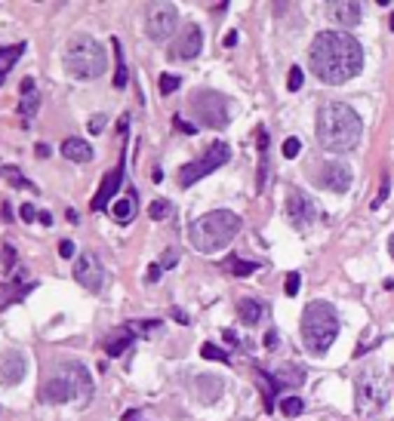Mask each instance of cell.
<instances>
[{
    "mask_svg": "<svg viewBox=\"0 0 394 421\" xmlns=\"http://www.w3.org/2000/svg\"><path fill=\"white\" fill-rule=\"evenodd\" d=\"M105 127H108V114H92L90 123H87V129L92 132V136H99V132H102Z\"/></svg>",
    "mask_w": 394,
    "mask_h": 421,
    "instance_id": "cell-38",
    "label": "cell"
},
{
    "mask_svg": "<svg viewBox=\"0 0 394 421\" xmlns=\"http://www.w3.org/2000/svg\"><path fill=\"white\" fill-rule=\"evenodd\" d=\"M59 255H62V259H71V255H74V243H71V240H62V243H59Z\"/></svg>",
    "mask_w": 394,
    "mask_h": 421,
    "instance_id": "cell-44",
    "label": "cell"
},
{
    "mask_svg": "<svg viewBox=\"0 0 394 421\" xmlns=\"http://www.w3.org/2000/svg\"><path fill=\"white\" fill-rule=\"evenodd\" d=\"M74 280L90 292H99L105 283V268L92 252H80L74 259Z\"/></svg>",
    "mask_w": 394,
    "mask_h": 421,
    "instance_id": "cell-11",
    "label": "cell"
},
{
    "mask_svg": "<svg viewBox=\"0 0 394 421\" xmlns=\"http://www.w3.org/2000/svg\"><path fill=\"white\" fill-rule=\"evenodd\" d=\"M123 421H142V412H139V409H129V412H123Z\"/></svg>",
    "mask_w": 394,
    "mask_h": 421,
    "instance_id": "cell-47",
    "label": "cell"
},
{
    "mask_svg": "<svg viewBox=\"0 0 394 421\" xmlns=\"http://www.w3.org/2000/svg\"><path fill=\"white\" fill-rule=\"evenodd\" d=\"M173 123H176V129H182V132H188V136H191V132H197V127H195V123H188V120H182V117H173Z\"/></svg>",
    "mask_w": 394,
    "mask_h": 421,
    "instance_id": "cell-43",
    "label": "cell"
},
{
    "mask_svg": "<svg viewBox=\"0 0 394 421\" xmlns=\"http://www.w3.org/2000/svg\"><path fill=\"white\" fill-rule=\"evenodd\" d=\"M0 176H3V178H10V182L15 185V188H28V191H34V185H31L28 178L22 176L15 166H10V163H6V166H0Z\"/></svg>",
    "mask_w": 394,
    "mask_h": 421,
    "instance_id": "cell-30",
    "label": "cell"
},
{
    "mask_svg": "<svg viewBox=\"0 0 394 421\" xmlns=\"http://www.w3.org/2000/svg\"><path fill=\"white\" fill-rule=\"evenodd\" d=\"M237 317H241V323L246 326H256L262 317H265V305L256 299H241L237 301Z\"/></svg>",
    "mask_w": 394,
    "mask_h": 421,
    "instance_id": "cell-24",
    "label": "cell"
},
{
    "mask_svg": "<svg viewBox=\"0 0 394 421\" xmlns=\"http://www.w3.org/2000/svg\"><path fill=\"white\" fill-rule=\"evenodd\" d=\"M129 345H133V332L123 326V329H114L108 338L102 341V348H105V354L108 357H123L129 350Z\"/></svg>",
    "mask_w": 394,
    "mask_h": 421,
    "instance_id": "cell-23",
    "label": "cell"
},
{
    "mask_svg": "<svg viewBox=\"0 0 394 421\" xmlns=\"http://www.w3.org/2000/svg\"><path fill=\"white\" fill-rule=\"evenodd\" d=\"M200 357H204V360H219V363H228V360H231L225 350L216 348V345H210V341H206V345L200 348Z\"/></svg>",
    "mask_w": 394,
    "mask_h": 421,
    "instance_id": "cell-34",
    "label": "cell"
},
{
    "mask_svg": "<svg viewBox=\"0 0 394 421\" xmlns=\"http://www.w3.org/2000/svg\"><path fill=\"white\" fill-rule=\"evenodd\" d=\"M241 224H244L241 215L231 213V209H213V213L197 215L195 222L188 224V243L204 255L219 252L222 246H228L231 240L237 237Z\"/></svg>",
    "mask_w": 394,
    "mask_h": 421,
    "instance_id": "cell-3",
    "label": "cell"
},
{
    "mask_svg": "<svg viewBox=\"0 0 394 421\" xmlns=\"http://www.w3.org/2000/svg\"><path fill=\"white\" fill-rule=\"evenodd\" d=\"M37 222H41V224H46V228H50V224H52V215H50V213H41V215H37Z\"/></svg>",
    "mask_w": 394,
    "mask_h": 421,
    "instance_id": "cell-51",
    "label": "cell"
},
{
    "mask_svg": "<svg viewBox=\"0 0 394 421\" xmlns=\"http://www.w3.org/2000/svg\"><path fill=\"white\" fill-rule=\"evenodd\" d=\"M19 215H22V222H37V215H41V213H37L31 204H22L19 206Z\"/></svg>",
    "mask_w": 394,
    "mask_h": 421,
    "instance_id": "cell-41",
    "label": "cell"
},
{
    "mask_svg": "<svg viewBox=\"0 0 394 421\" xmlns=\"http://www.w3.org/2000/svg\"><path fill=\"white\" fill-rule=\"evenodd\" d=\"M0 268H3V271H15V249L13 246L0 249Z\"/></svg>",
    "mask_w": 394,
    "mask_h": 421,
    "instance_id": "cell-36",
    "label": "cell"
},
{
    "mask_svg": "<svg viewBox=\"0 0 394 421\" xmlns=\"http://www.w3.org/2000/svg\"><path fill=\"white\" fill-rule=\"evenodd\" d=\"M388 25H391V28H394V13H391V15H388Z\"/></svg>",
    "mask_w": 394,
    "mask_h": 421,
    "instance_id": "cell-54",
    "label": "cell"
},
{
    "mask_svg": "<svg viewBox=\"0 0 394 421\" xmlns=\"http://www.w3.org/2000/svg\"><path fill=\"white\" fill-rule=\"evenodd\" d=\"M22 105H19V117H25V123H31L37 117V108H41V92H37L34 77H25L22 80Z\"/></svg>",
    "mask_w": 394,
    "mask_h": 421,
    "instance_id": "cell-18",
    "label": "cell"
},
{
    "mask_svg": "<svg viewBox=\"0 0 394 421\" xmlns=\"http://www.w3.org/2000/svg\"><path fill=\"white\" fill-rule=\"evenodd\" d=\"M259 268H262L259 262H246L241 255H228V259L222 262V271H228V274H234V277H250V274H256Z\"/></svg>",
    "mask_w": 394,
    "mask_h": 421,
    "instance_id": "cell-27",
    "label": "cell"
},
{
    "mask_svg": "<svg viewBox=\"0 0 394 421\" xmlns=\"http://www.w3.org/2000/svg\"><path fill=\"white\" fill-rule=\"evenodd\" d=\"M272 376H274V381H277V387H299V385L305 381V369H302V366L287 363L283 369L272 372Z\"/></svg>",
    "mask_w": 394,
    "mask_h": 421,
    "instance_id": "cell-26",
    "label": "cell"
},
{
    "mask_svg": "<svg viewBox=\"0 0 394 421\" xmlns=\"http://www.w3.org/2000/svg\"><path fill=\"white\" fill-rule=\"evenodd\" d=\"M388 249H391V255H394V234H391V240H388Z\"/></svg>",
    "mask_w": 394,
    "mask_h": 421,
    "instance_id": "cell-53",
    "label": "cell"
},
{
    "mask_svg": "<svg viewBox=\"0 0 394 421\" xmlns=\"http://www.w3.org/2000/svg\"><path fill=\"white\" fill-rule=\"evenodd\" d=\"M327 13H330V19L342 28H351L360 22V3H354V0H333V3L327 6Z\"/></svg>",
    "mask_w": 394,
    "mask_h": 421,
    "instance_id": "cell-17",
    "label": "cell"
},
{
    "mask_svg": "<svg viewBox=\"0 0 394 421\" xmlns=\"http://www.w3.org/2000/svg\"><path fill=\"white\" fill-rule=\"evenodd\" d=\"M62 62H65L68 77H74V80H96V77H102L108 71L105 43H99L90 34H74L65 43Z\"/></svg>",
    "mask_w": 394,
    "mask_h": 421,
    "instance_id": "cell-5",
    "label": "cell"
},
{
    "mask_svg": "<svg viewBox=\"0 0 394 421\" xmlns=\"http://www.w3.org/2000/svg\"><path fill=\"white\" fill-rule=\"evenodd\" d=\"M120 185H123V160H120V166L114 169V173H108L102 178V185H99V194L92 197V213H102V209L111 206V200H114V194L120 191Z\"/></svg>",
    "mask_w": 394,
    "mask_h": 421,
    "instance_id": "cell-16",
    "label": "cell"
},
{
    "mask_svg": "<svg viewBox=\"0 0 394 421\" xmlns=\"http://www.w3.org/2000/svg\"><path fill=\"white\" fill-rule=\"evenodd\" d=\"M62 157L71 160V163H90L92 160V148H90V142H83V138L71 136V138H65V142H62Z\"/></svg>",
    "mask_w": 394,
    "mask_h": 421,
    "instance_id": "cell-21",
    "label": "cell"
},
{
    "mask_svg": "<svg viewBox=\"0 0 394 421\" xmlns=\"http://www.w3.org/2000/svg\"><path fill=\"white\" fill-rule=\"evenodd\" d=\"M111 215H114V222H118V224H129V222H133V215H136V197H133V194L120 197L118 204L111 206Z\"/></svg>",
    "mask_w": 394,
    "mask_h": 421,
    "instance_id": "cell-28",
    "label": "cell"
},
{
    "mask_svg": "<svg viewBox=\"0 0 394 421\" xmlns=\"http://www.w3.org/2000/svg\"><path fill=\"white\" fill-rule=\"evenodd\" d=\"M222 338H225V341H228V345H237V335H234V332H231V329H225V332H222Z\"/></svg>",
    "mask_w": 394,
    "mask_h": 421,
    "instance_id": "cell-50",
    "label": "cell"
},
{
    "mask_svg": "<svg viewBox=\"0 0 394 421\" xmlns=\"http://www.w3.org/2000/svg\"><path fill=\"white\" fill-rule=\"evenodd\" d=\"M173 317H176V320H179V323H188V314H185V311H182V308H173Z\"/></svg>",
    "mask_w": 394,
    "mask_h": 421,
    "instance_id": "cell-49",
    "label": "cell"
},
{
    "mask_svg": "<svg viewBox=\"0 0 394 421\" xmlns=\"http://www.w3.org/2000/svg\"><path fill=\"white\" fill-rule=\"evenodd\" d=\"M25 56V43H13V46H0V83L6 80V74L13 71V65Z\"/></svg>",
    "mask_w": 394,
    "mask_h": 421,
    "instance_id": "cell-25",
    "label": "cell"
},
{
    "mask_svg": "<svg viewBox=\"0 0 394 421\" xmlns=\"http://www.w3.org/2000/svg\"><path fill=\"white\" fill-rule=\"evenodd\" d=\"M354 403L364 418L379 415L388 403V372L385 363H370L360 369L358 381H354Z\"/></svg>",
    "mask_w": 394,
    "mask_h": 421,
    "instance_id": "cell-7",
    "label": "cell"
},
{
    "mask_svg": "<svg viewBox=\"0 0 394 421\" xmlns=\"http://www.w3.org/2000/svg\"><path fill=\"white\" fill-rule=\"evenodd\" d=\"M265 348H268V350H274V348H277V332H274V329H268V332H265Z\"/></svg>",
    "mask_w": 394,
    "mask_h": 421,
    "instance_id": "cell-46",
    "label": "cell"
},
{
    "mask_svg": "<svg viewBox=\"0 0 394 421\" xmlns=\"http://www.w3.org/2000/svg\"><path fill=\"white\" fill-rule=\"evenodd\" d=\"M299 151H302V142H299L296 136H290L287 142H283V157L293 160V157H299Z\"/></svg>",
    "mask_w": 394,
    "mask_h": 421,
    "instance_id": "cell-37",
    "label": "cell"
},
{
    "mask_svg": "<svg viewBox=\"0 0 394 421\" xmlns=\"http://www.w3.org/2000/svg\"><path fill=\"white\" fill-rule=\"evenodd\" d=\"M160 274H164V268H160V264L154 262L151 268H148V283H157V280H160Z\"/></svg>",
    "mask_w": 394,
    "mask_h": 421,
    "instance_id": "cell-45",
    "label": "cell"
},
{
    "mask_svg": "<svg viewBox=\"0 0 394 421\" xmlns=\"http://www.w3.org/2000/svg\"><path fill=\"white\" fill-rule=\"evenodd\" d=\"M191 387H195V397L200 403H216L222 397V391H225L222 378H216V376H197L191 381Z\"/></svg>",
    "mask_w": 394,
    "mask_h": 421,
    "instance_id": "cell-19",
    "label": "cell"
},
{
    "mask_svg": "<svg viewBox=\"0 0 394 421\" xmlns=\"http://www.w3.org/2000/svg\"><path fill=\"white\" fill-rule=\"evenodd\" d=\"M176 25H179V6L176 3H151L148 6V19H145V31L151 41L167 43L173 37Z\"/></svg>",
    "mask_w": 394,
    "mask_h": 421,
    "instance_id": "cell-10",
    "label": "cell"
},
{
    "mask_svg": "<svg viewBox=\"0 0 394 421\" xmlns=\"http://www.w3.org/2000/svg\"><path fill=\"white\" fill-rule=\"evenodd\" d=\"M148 215L154 218V222H164V218L173 215V204H169V200H154V204L148 206Z\"/></svg>",
    "mask_w": 394,
    "mask_h": 421,
    "instance_id": "cell-32",
    "label": "cell"
},
{
    "mask_svg": "<svg viewBox=\"0 0 394 421\" xmlns=\"http://www.w3.org/2000/svg\"><path fill=\"white\" fill-rule=\"evenodd\" d=\"M41 400L50 406H62V403H77L87 406L92 400V376L83 363H65L56 376H50L41 385Z\"/></svg>",
    "mask_w": 394,
    "mask_h": 421,
    "instance_id": "cell-4",
    "label": "cell"
},
{
    "mask_svg": "<svg viewBox=\"0 0 394 421\" xmlns=\"http://www.w3.org/2000/svg\"><path fill=\"white\" fill-rule=\"evenodd\" d=\"M318 185L327 191H336V194H345L351 188V169L345 163H323L321 173H318Z\"/></svg>",
    "mask_w": 394,
    "mask_h": 421,
    "instance_id": "cell-15",
    "label": "cell"
},
{
    "mask_svg": "<svg viewBox=\"0 0 394 421\" xmlns=\"http://www.w3.org/2000/svg\"><path fill=\"white\" fill-rule=\"evenodd\" d=\"M299 283H302V277L293 271V274H287V295H299Z\"/></svg>",
    "mask_w": 394,
    "mask_h": 421,
    "instance_id": "cell-42",
    "label": "cell"
},
{
    "mask_svg": "<svg viewBox=\"0 0 394 421\" xmlns=\"http://www.w3.org/2000/svg\"><path fill=\"white\" fill-rule=\"evenodd\" d=\"M31 290H37V283H22V280H10V283H0V311H6L15 301H22Z\"/></svg>",
    "mask_w": 394,
    "mask_h": 421,
    "instance_id": "cell-20",
    "label": "cell"
},
{
    "mask_svg": "<svg viewBox=\"0 0 394 421\" xmlns=\"http://www.w3.org/2000/svg\"><path fill=\"white\" fill-rule=\"evenodd\" d=\"M160 268H164V271H173L176 268V264H179V252H176V249H167V252L164 255H160Z\"/></svg>",
    "mask_w": 394,
    "mask_h": 421,
    "instance_id": "cell-40",
    "label": "cell"
},
{
    "mask_svg": "<svg viewBox=\"0 0 394 421\" xmlns=\"http://www.w3.org/2000/svg\"><path fill=\"white\" fill-rule=\"evenodd\" d=\"M65 215H68V222H71V224H77V222H80V215H77V213H74V209H68V213H65Z\"/></svg>",
    "mask_w": 394,
    "mask_h": 421,
    "instance_id": "cell-52",
    "label": "cell"
},
{
    "mask_svg": "<svg viewBox=\"0 0 394 421\" xmlns=\"http://www.w3.org/2000/svg\"><path fill=\"white\" fill-rule=\"evenodd\" d=\"M287 215H290L293 228L305 231V228H311V224L318 222V206H314V200L308 197V194L290 191V197H287Z\"/></svg>",
    "mask_w": 394,
    "mask_h": 421,
    "instance_id": "cell-13",
    "label": "cell"
},
{
    "mask_svg": "<svg viewBox=\"0 0 394 421\" xmlns=\"http://www.w3.org/2000/svg\"><path fill=\"white\" fill-rule=\"evenodd\" d=\"M302 409H305V403L299 400V397H283V400H281V412H283V415H290V418L302 415Z\"/></svg>",
    "mask_w": 394,
    "mask_h": 421,
    "instance_id": "cell-33",
    "label": "cell"
},
{
    "mask_svg": "<svg viewBox=\"0 0 394 421\" xmlns=\"http://www.w3.org/2000/svg\"><path fill=\"white\" fill-rule=\"evenodd\" d=\"M200 50H204V31L191 22V25H185L179 31V37H176L167 52H169V59H197Z\"/></svg>",
    "mask_w": 394,
    "mask_h": 421,
    "instance_id": "cell-14",
    "label": "cell"
},
{
    "mask_svg": "<svg viewBox=\"0 0 394 421\" xmlns=\"http://www.w3.org/2000/svg\"><path fill=\"white\" fill-rule=\"evenodd\" d=\"M339 335V314L330 301H311L302 311V341L308 348V354L321 357L333 348Z\"/></svg>",
    "mask_w": 394,
    "mask_h": 421,
    "instance_id": "cell-6",
    "label": "cell"
},
{
    "mask_svg": "<svg viewBox=\"0 0 394 421\" xmlns=\"http://www.w3.org/2000/svg\"><path fill=\"white\" fill-rule=\"evenodd\" d=\"M256 145H259V176H256V191H265V188H268V169H272V163H268V132H265V127H259V132H256Z\"/></svg>",
    "mask_w": 394,
    "mask_h": 421,
    "instance_id": "cell-22",
    "label": "cell"
},
{
    "mask_svg": "<svg viewBox=\"0 0 394 421\" xmlns=\"http://www.w3.org/2000/svg\"><path fill=\"white\" fill-rule=\"evenodd\" d=\"M127 329L133 335H148V332H157L160 329V320H129Z\"/></svg>",
    "mask_w": 394,
    "mask_h": 421,
    "instance_id": "cell-31",
    "label": "cell"
},
{
    "mask_svg": "<svg viewBox=\"0 0 394 421\" xmlns=\"http://www.w3.org/2000/svg\"><path fill=\"white\" fill-rule=\"evenodd\" d=\"M228 160H231V145L228 142H213L204 151V157L195 160V163H185V166L179 169V185L182 188H191V185H197L200 178H206L219 166H225Z\"/></svg>",
    "mask_w": 394,
    "mask_h": 421,
    "instance_id": "cell-8",
    "label": "cell"
},
{
    "mask_svg": "<svg viewBox=\"0 0 394 421\" xmlns=\"http://www.w3.org/2000/svg\"><path fill=\"white\" fill-rule=\"evenodd\" d=\"M225 46H228V50H231V46H237V31H228V34H225Z\"/></svg>",
    "mask_w": 394,
    "mask_h": 421,
    "instance_id": "cell-48",
    "label": "cell"
},
{
    "mask_svg": "<svg viewBox=\"0 0 394 421\" xmlns=\"http://www.w3.org/2000/svg\"><path fill=\"white\" fill-rule=\"evenodd\" d=\"M111 50H114V59H118V71H114V87L123 90V87H127V80H129V74H127V62H123V43L118 41V37H111Z\"/></svg>",
    "mask_w": 394,
    "mask_h": 421,
    "instance_id": "cell-29",
    "label": "cell"
},
{
    "mask_svg": "<svg viewBox=\"0 0 394 421\" xmlns=\"http://www.w3.org/2000/svg\"><path fill=\"white\" fill-rule=\"evenodd\" d=\"M188 108L195 111L197 123H204V127H210V129H225L228 120H231L228 117V99L219 96V92H213V90L195 92V96L188 99Z\"/></svg>",
    "mask_w": 394,
    "mask_h": 421,
    "instance_id": "cell-9",
    "label": "cell"
},
{
    "mask_svg": "<svg viewBox=\"0 0 394 421\" xmlns=\"http://www.w3.org/2000/svg\"><path fill=\"white\" fill-rule=\"evenodd\" d=\"M360 132H364V123H360L358 111L345 102H327L318 111V142L333 154H345L354 151L360 142Z\"/></svg>",
    "mask_w": 394,
    "mask_h": 421,
    "instance_id": "cell-2",
    "label": "cell"
},
{
    "mask_svg": "<svg viewBox=\"0 0 394 421\" xmlns=\"http://www.w3.org/2000/svg\"><path fill=\"white\" fill-rule=\"evenodd\" d=\"M308 65H311L318 80L339 87V83H349L351 77L360 74V68H364V46L349 31H321L314 37L311 50H308Z\"/></svg>",
    "mask_w": 394,
    "mask_h": 421,
    "instance_id": "cell-1",
    "label": "cell"
},
{
    "mask_svg": "<svg viewBox=\"0 0 394 421\" xmlns=\"http://www.w3.org/2000/svg\"><path fill=\"white\" fill-rule=\"evenodd\" d=\"M28 376V357L22 350H0V385L3 387H15L22 385Z\"/></svg>",
    "mask_w": 394,
    "mask_h": 421,
    "instance_id": "cell-12",
    "label": "cell"
},
{
    "mask_svg": "<svg viewBox=\"0 0 394 421\" xmlns=\"http://www.w3.org/2000/svg\"><path fill=\"white\" fill-rule=\"evenodd\" d=\"M179 87H182V80H179L176 74H164V77H160V92H164V96H169V92H176Z\"/></svg>",
    "mask_w": 394,
    "mask_h": 421,
    "instance_id": "cell-35",
    "label": "cell"
},
{
    "mask_svg": "<svg viewBox=\"0 0 394 421\" xmlns=\"http://www.w3.org/2000/svg\"><path fill=\"white\" fill-rule=\"evenodd\" d=\"M302 80H305L302 68H290V77H287V90H290V92H296L299 87H302Z\"/></svg>",
    "mask_w": 394,
    "mask_h": 421,
    "instance_id": "cell-39",
    "label": "cell"
}]
</instances>
